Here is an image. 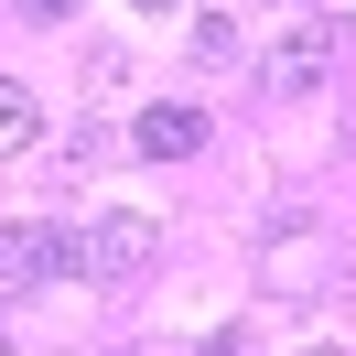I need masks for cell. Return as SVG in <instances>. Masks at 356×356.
<instances>
[{"mask_svg":"<svg viewBox=\"0 0 356 356\" xmlns=\"http://www.w3.org/2000/svg\"><path fill=\"white\" fill-rule=\"evenodd\" d=\"M205 356H248V346H238V334H216V346H205Z\"/></svg>","mask_w":356,"mask_h":356,"instance_id":"cell-8","label":"cell"},{"mask_svg":"<svg viewBox=\"0 0 356 356\" xmlns=\"http://www.w3.org/2000/svg\"><path fill=\"white\" fill-rule=\"evenodd\" d=\"M324 65H334V22H324V11H302V22L259 54V87H270V97H313V87H324Z\"/></svg>","mask_w":356,"mask_h":356,"instance_id":"cell-1","label":"cell"},{"mask_svg":"<svg viewBox=\"0 0 356 356\" xmlns=\"http://www.w3.org/2000/svg\"><path fill=\"white\" fill-rule=\"evenodd\" d=\"M205 140V108H184V97H162V108H140V152L152 162H184Z\"/></svg>","mask_w":356,"mask_h":356,"instance_id":"cell-3","label":"cell"},{"mask_svg":"<svg viewBox=\"0 0 356 356\" xmlns=\"http://www.w3.org/2000/svg\"><path fill=\"white\" fill-rule=\"evenodd\" d=\"M0 281H44V227H0Z\"/></svg>","mask_w":356,"mask_h":356,"instance_id":"cell-5","label":"cell"},{"mask_svg":"<svg viewBox=\"0 0 356 356\" xmlns=\"http://www.w3.org/2000/svg\"><path fill=\"white\" fill-rule=\"evenodd\" d=\"M33 130H44V97L22 76H0V152H33Z\"/></svg>","mask_w":356,"mask_h":356,"instance_id":"cell-4","label":"cell"},{"mask_svg":"<svg viewBox=\"0 0 356 356\" xmlns=\"http://www.w3.org/2000/svg\"><path fill=\"white\" fill-rule=\"evenodd\" d=\"M97 270H108V281H130V270H152V248H162V227L152 216H108V227H97Z\"/></svg>","mask_w":356,"mask_h":356,"instance_id":"cell-2","label":"cell"},{"mask_svg":"<svg viewBox=\"0 0 356 356\" xmlns=\"http://www.w3.org/2000/svg\"><path fill=\"white\" fill-rule=\"evenodd\" d=\"M65 270H97V248L76 227H44V281H65Z\"/></svg>","mask_w":356,"mask_h":356,"instance_id":"cell-6","label":"cell"},{"mask_svg":"<svg viewBox=\"0 0 356 356\" xmlns=\"http://www.w3.org/2000/svg\"><path fill=\"white\" fill-rule=\"evenodd\" d=\"M11 11H22V22H65L76 0H11Z\"/></svg>","mask_w":356,"mask_h":356,"instance_id":"cell-7","label":"cell"},{"mask_svg":"<svg viewBox=\"0 0 356 356\" xmlns=\"http://www.w3.org/2000/svg\"><path fill=\"white\" fill-rule=\"evenodd\" d=\"M130 11H184V0H130Z\"/></svg>","mask_w":356,"mask_h":356,"instance_id":"cell-9","label":"cell"}]
</instances>
